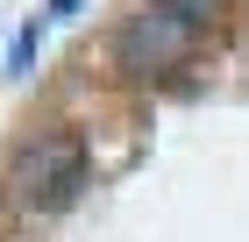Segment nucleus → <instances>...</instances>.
<instances>
[{
    "mask_svg": "<svg viewBox=\"0 0 249 242\" xmlns=\"http://www.w3.org/2000/svg\"><path fill=\"white\" fill-rule=\"evenodd\" d=\"M86 192V135L78 129H43L15 149L7 164V200L21 214H64Z\"/></svg>",
    "mask_w": 249,
    "mask_h": 242,
    "instance_id": "f257e3e1",
    "label": "nucleus"
},
{
    "mask_svg": "<svg viewBox=\"0 0 249 242\" xmlns=\"http://www.w3.org/2000/svg\"><path fill=\"white\" fill-rule=\"evenodd\" d=\"M199 36H207V21L185 15L178 0H142V7H128V21L114 29V72L157 78V72H171V64H185V57L199 50Z\"/></svg>",
    "mask_w": 249,
    "mask_h": 242,
    "instance_id": "f03ea898",
    "label": "nucleus"
},
{
    "mask_svg": "<svg viewBox=\"0 0 249 242\" xmlns=\"http://www.w3.org/2000/svg\"><path fill=\"white\" fill-rule=\"evenodd\" d=\"M36 43H43V21H29L15 36V50H7V72H29V57H36Z\"/></svg>",
    "mask_w": 249,
    "mask_h": 242,
    "instance_id": "7ed1b4c3",
    "label": "nucleus"
},
{
    "mask_svg": "<svg viewBox=\"0 0 249 242\" xmlns=\"http://www.w3.org/2000/svg\"><path fill=\"white\" fill-rule=\"evenodd\" d=\"M178 7H185V15H199V21H213L221 7H228V0H178Z\"/></svg>",
    "mask_w": 249,
    "mask_h": 242,
    "instance_id": "20e7f679",
    "label": "nucleus"
},
{
    "mask_svg": "<svg viewBox=\"0 0 249 242\" xmlns=\"http://www.w3.org/2000/svg\"><path fill=\"white\" fill-rule=\"evenodd\" d=\"M71 7H78V0H50V15H71Z\"/></svg>",
    "mask_w": 249,
    "mask_h": 242,
    "instance_id": "39448f33",
    "label": "nucleus"
}]
</instances>
